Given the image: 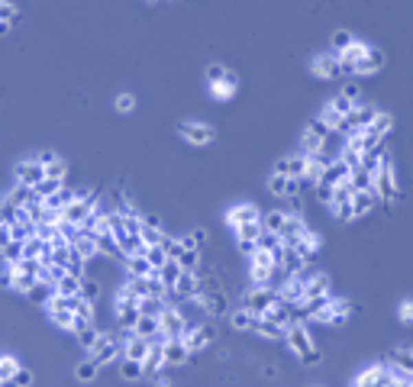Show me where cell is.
<instances>
[{"instance_id":"obj_36","label":"cell","mask_w":413,"mask_h":387,"mask_svg":"<svg viewBox=\"0 0 413 387\" xmlns=\"http://www.w3.org/2000/svg\"><path fill=\"white\" fill-rule=\"evenodd\" d=\"M45 178H55V181H68V165H65L62 158L55 155L49 165H45Z\"/></svg>"},{"instance_id":"obj_26","label":"cell","mask_w":413,"mask_h":387,"mask_svg":"<svg viewBox=\"0 0 413 387\" xmlns=\"http://www.w3.org/2000/svg\"><path fill=\"white\" fill-rule=\"evenodd\" d=\"M271 278H275V268H271V265L252 262V268H249V281L252 284H268V287H271Z\"/></svg>"},{"instance_id":"obj_20","label":"cell","mask_w":413,"mask_h":387,"mask_svg":"<svg viewBox=\"0 0 413 387\" xmlns=\"http://www.w3.org/2000/svg\"><path fill=\"white\" fill-rule=\"evenodd\" d=\"M236 87H239V81H236L233 71H226L216 84H210V91H213V97H216V100H230V97L236 94Z\"/></svg>"},{"instance_id":"obj_25","label":"cell","mask_w":413,"mask_h":387,"mask_svg":"<svg viewBox=\"0 0 413 387\" xmlns=\"http://www.w3.org/2000/svg\"><path fill=\"white\" fill-rule=\"evenodd\" d=\"M71 249L78 252V255H81V258H87V262H91V258H97V255H100V249H97V236H81V239L74 242Z\"/></svg>"},{"instance_id":"obj_16","label":"cell","mask_w":413,"mask_h":387,"mask_svg":"<svg viewBox=\"0 0 413 387\" xmlns=\"http://www.w3.org/2000/svg\"><path fill=\"white\" fill-rule=\"evenodd\" d=\"M203 310L210 316H230V300H226V294L216 287V291L207 294V300H203Z\"/></svg>"},{"instance_id":"obj_3","label":"cell","mask_w":413,"mask_h":387,"mask_svg":"<svg viewBox=\"0 0 413 387\" xmlns=\"http://www.w3.org/2000/svg\"><path fill=\"white\" fill-rule=\"evenodd\" d=\"M275 300H278V291H271L268 284H252V291H245L243 297V307H249L252 313H265Z\"/></svg>"},{"instance_id":"obj_52","label":"cell","mask_w":413,"mask_h":387,"mask_svg":"<svg viewBox=\"0 0 413 387\" xmlns=\"http://www.w3.org/2000/svg\"><path fill=\"white\" fill-rule=\"evenodd\" d=\"M226 74V68L223 65H207V84H216Z\"/></svg>"},{"instance_id":"obj_45","label":"cell","mask_w":413,"mask_h":387,"mask_svg":"<svg viewBox=\"0 0 413 387\" xmlns=\"http://www.w3.org/2000/svg\"><path fill=\"white\" fill-rule=\"evenodd\" d=\"M36 236L43 242H52L55 236H58V226H55V223H36Z\"/></svg>"},{"instance_id":"obj_1","label":"cell","mask_w":413,"mask_h":387,"mask_svg":"<svg viewBox=\"0 0 413 387\" xmlns=\"http://www.w3.org/2000/svg\"><path fill=\"white\" fill-rule=\"evenodd\" d=\"M284 339H287V346L297 352V358H300V362H317V358H320V352L313 349V342H310V335H307V329H304V323H291V326H287Z\"/></svg>"},{"instance_id":"obj_28","label":"cell","mask_w":413,"mask_h":387,"mask_svg":"<svg viewBox=\"0 0 413 387\" xmlns=\"http://www.w3.org/2000/svg\"><path fill=\"white\" fill-rule=\"evenodd\" d=\"M55 291L65 294V297H71V294H81V278H74V274L65 272L58 281H55Z\"/></svg>"},{"instance_id":"obj_19","label":"cell","mask_w":413,"mask_h":387,"mask_svg":"<svg viewBox=\"0 0 413 387\" xmlns=\"http://www.w3.org/2000/svg\"><path fill=\"white\" fill-rule=\"evenodd\" d=\"M255 316L249 307H239V310H230V326H233L236 333H252V323H255Z\"/></svg>"},{"instance_id":"obj_43","label":"cell","mask_w":413,"mask_h":387,"mask_svg":"<svg viewBox=\"0 0 413 387\" xmlns=\"http://www.w3.org/2000/svg\"><path fill=\"white\" fill-rule=\"evenodd\" d=\"M0 20H3V23H10V26H13L16 20H20V10L13 7L10 0H0Z\"/></svg>"},{"instance_id":"obj_54","label":"cell","mask_w":413,"mask_h":387,"mask_svg":"<svg viewBox=\"0 0 413 387\" xmlns=\"http://www.w3.org/2000/svg\"><path fill=\"white\" fill-rule=\"evenodd\" d=\"M142 226H152V230H161V217H159V213H142Z\"/></svg>"},{"instance_id":"obj_11","label":"cell","mask_w":413,"mask_h":387,"mask_svg":"<svg viewBox=\"0 0 413 387\" xmlns=\"http://www.w3.org/2000/svg\"><path fill=\"white\" fill-rule=\"evenodd\" d=\"M258 220H262V213H258L252 203H239V207H233L226 213V226H230V230L243 226V223H258Z\"/></svg>"},{"instance_id":"obj_23","label":"cell","mask_w":413,"mask_h":387,"mask_svg":"<svg viewBox=\"0 0 413 387\" xmlns=\"http://www.w3.org/2000/svg\"><path fill=\"white\" fill-rule=\"evenodd\" d=\"M26 297H30L32 304H39V307H45L49 304V300H52L55 297V284H45V281H36L30 287V294H26Z\"/></svg>"},{"instance_id":"obj_12","label":"cell","mask_w":413,"mask_h":387,"mask_svg":"<svg viewBox=\"0 0 413 387\" xmlns=\"http://www.w3.org/2000/svg\"><path fill=\"white\" fill-rule=\"evenodd\" d=\"M313 71L320 74V78H339L342 74V62L336 52H326V55H317L313 58Z\"/></svg>"},{"instance_id":"obj_24","label":"cell","mask_w":413,"mask_h":387,"mask_svg":"<svg viewBox=\"0 0 413 387\" xmlns=\"http://www.w3.org/2000/svg\"><path fill=\"white\" fill-rule=\"evenodd\" d=\"M120 375H123V381H139V377H146V365L136 362V358H123L120 362Z\"/></svg>"},{"instance_id":"obj_14","label":"cell","mask_w":413,"mask_h":387,"mask_svg":"<svg viewBox=\"0 0 413 387\" xmlns=\"http://www.w3.org/2000/svg\"><path fill=\"white\" fill-rule=\"evenodd\" d=\"M142 365H146V375H159L161 368H165V346L161 342H148V352L142 358Z\"/></svg>"},{"instance_id":"obj_40","label":"cell","mask_w":413,"mask_h":387,"mask_svg":"<svg viewBox=\"0 0 413 387\" xmlns=\"http://www.w3.org/2000/svg\"><path fill=\"white\" fill-rule=\"evenodd\" d=\"M97 371H100V365H97L94 358H87V362H81V365H78V381H94Z\"/></svg>"},{"instance_id":"obj_7","label":"cell","mask_w":413,"mask_h":387,"mask_svg":"<svg viewBox=\"0 0 413 387\" xmlns=\"http://www.w3.org/2000/svg\"><path fill=\"white\" fill-rule=\"evenodd\" d=\"M300 184H304V178H287V175H278V171L268 178V190L275 197H297Z\"/></svg>"},{"instance_id":"obj_42","label":"cell","mask_w":413,"mask_h":387,"mask_svg":"<svg viewBox=\"0 0 413 387\" xmlns=\"http://www.w3.org/2000/svg\"><path fill=\"white\" fill-rule=\"evenodd\" d=\"M281 223H284V213H281V210H271V213H265V217H262V226H265V230H271V232L281 230Z\"/></svg>"},{"instance_id":"obj_30","label":"cell","mask_w":413,"mask_h":387,"mask_svg":"<svg viewBox=\"0 0 413 387\" xmlns=\"http://www.w3.org/2000/svg\"><path fill=\"white\" fill-rule=\"evenodd\" d=\"M178 265L181 272H197L201 268V249H184L178 255Z\"/></svg>"},{"instance_id":"obj_27","label":"cell","mask_w":413,"mask_h":387,"mask_svg":"<svg viewBox=\"0 0 413 387\" xmlns=\"http://www.w3.org/2000/svg\"><path fill=\"white\" fill-rule=\"evenodd\" d=\"M45 249H49V242H43L39 236H30V239L23 242V258H36V262H39Z\"/></svg>"},{"instance_id":"obj_37","label":"cell","mask_w":413,"mask_h":387,"mask_svg":"<svg viewBox=\"0 0 413 387\" xmlns=\"http://www.w3.org/2000/svg\"><path fill=\"white\" fill-rule=\"evenodd\" d=\"M181 242H184V249H203L210 242V236H207V230H191Z\"/></svg>"},{"instance_id":"obj_48","label":"cell","mask_w":413,"mask_h":387,"mask_svg":"<svg viewBox=\"0 0 413 387\" xmlns=\"http://www.w3.org/2000/svg\"><path fill=\"white\" fill-rule=\"evenodd\" d=\"M117 110H120V113H133V110H136V97H133V94H120L117 97Z\"/></svg>"},{"instance_id":"obj_38","label":"cell","mask_w":413,"mask_h":387,"mask_svg":"<svg viewBox=\"0 0 413 387\" xmlns=\"http://www.w3.org/2000/svg\"><path fill=\"white\" fill-rule=\"evenodd\" d=\"M85 268H87V258H81V255L71 249V258H68V265H65V272L74 274V278H85Z\"/></svg>"},{"instance_id":"obj_44","label":"cell","mask_w":413,"mask_h":387,"mask_svg":"<svg viewBox=\"0 0 413 387\" xmlns=\"http://www.w3.org/2000/svg\"><path fill=\"white\" fill-rule=\"evenodd\" d=\"M161 245H165V252H168V258H178L181 252H184V242L171 239V236H165V232H161Z\"/></svg>"},{"instance_id":"obj_55","label":"cell","mask_w":413,"mask_h":387,"mask_svg":"<svg viewBox=\"0 0 413 387\" xmlns=\"http://www.w3.org/2000/svg\"><path fill=\"white\" fill-rule=\"evenodd\" d=\"M0 287H13V265H3V272H0Z\"/></svg>"},{"instance_id":"obj_9","label":"cell","mask_w":413,"mask_h":387,"mask_svg":"<svg viewBox=\"0 0 413 387\" xmlns=\"http://www.w3.org/2000/svg\"><path fill=\"white\" fill-rule=\"evenodd\" d=\"M191 358V349L184 342V335H171L165 342V365H184Z\"/></svg>"},{"instance_id":"obj_56","label":"cell","mask_w":413,"mask_h":387,"mask_svg":"<svg viewBox=\"0 0 413 387\" xmlns=\"http://www.w3.org/2000/svg\"><path fill=\"white\" fill-rule=\"evenodd\" d=\"M401 313H403V320H410V316H413V304H403Z\"/></svg>"},{"instance_id":"obj_39","label":"cell","mask_w":413,"mask_h":387,"mask_svg":"<svg viewBox=\"0 0 413 387\" xmlns=\"http://www.w3.org/2000/svg\"><path fill=\"white\" fill-rule=\"evenodd\" d=\"M62 184H65V181H55V178H43V181H39V184H36V188H32V190H36V194H39V197H52V194H55V190H58V188H62Z\"/></svg>"},{"instance_id":"obj_53","label":"cell","mask_w":413,"mask_h":387,"mask_svg":"<svg viewBox=\"0 0 413 387\" xmlns=\"http://www.w3.org/2000/svg\"><path fill=\"white\" fill-rule=\"evenodd\" d=\"M349 42H352V32H346V30H339L336 36H333V45H336V52H339V49H346Z\"/></svg>"},{"instance_id":"obj_6","label":"cell","mask_w":413,"mask_h":387,"mask_svg":"<svg viewBox=\"0 0 413 387\" xmlns=\"http://www.w3.org/2000/svg\"><path fill=\"white\" fill-rule=\"evenodd\" d=\"M307 162H310V155H304V152H297V155H284V158H278L275 171H278V175H287V178H304Z\"/></svg>"},{"instance_id":"obj_21","label":"cell","mask_w":413,"mask_h":387,"mask_svg":"<svg viewBox=\"0 0 413 387\" xmlns=\"http://www.w3.org/2000/svg\"><path fill=\"white\" fill-rule=\"evenodd\" d=\"M165 297H159V294H146V297H139V313L146 316H161L165 313Z\"/></svg>"},{"instance_id":"obj_31","label":"cell","mask_w":413,"mask_h":387,"mask_svg":"<svg viewBox=\"0 0 413 387\" xmlns=\"http://www.w3.org/2000/svg\"><path fill=\"white\" fill-rule=\"evenodd\" d=\"M20 371V362L13 355H0V384H10L13 375Z\"/></svg>"},{"instance_id":"obj_15","label":"cell","mask_w":413,"mask_h":387,"mask_svg":"<svg viewBox=\"0 0 413 387\" xmlns=\"http://www.w3.org/2000/svg\"><path fill=\"white\" fill-rule=\"evenodd\" d=\"M284 329H287V326L275 323V320H268V316H262V313L255 316V323H252V333L255 335H265V339H281Z\"/></svg>"},{"instance_id":"obj_4","label":"cell","mask_w":413,"mask_h":387,"mask_svg":"<svg viewBox=\"0 0 413 387\" xmlns=\"http://www.w3.org/2000/svg\"><path fill=\"white\" fill-rule=\"evenodd\" d=\"M13 175H16V184L36 188V184H39V181L45 178V168L39 165V158H32V162H16V168H13Z\"/></svg>"},{"instance_id":"obj_34","label":"cell","mask_w":413,"mask_h":387,"mask_svg":"<svg viewBox=\"0 0 413 387\" xmlns=\"http://www.w3.org/2000/svg\"><path fill=\"white\" fill-rule=\"evenodd\" d=\"M159 278H161L165 284H168V287H171L175 281H178V278H181V265H178V258H168V262L161 265V268H159Z\"/></svg>"},{"instance_id":"obj_33","label":"cell","mask_w":413,"mask_h":387,"mask_svg":"<svg viewBox=\"0 0 413 387\" xmlns=\"http://www.w3.org/2000/svg\"><path fill=\"white\" fill-rule=\"evenodd\" d=\"M159 329H161L159 316H146V313L139 316V323H136V333H139V335H146V339H152V335L159 333Z\"/></svg>"},{"instance_id":"obj_8","label":"cell","mask_w":413,"mask_h":387,"mask_svg":"<svg viewBox=\"0 0 413 387\" xmlns=\"http://www.w3.org/2000/svg\"><path fill=\"white\" fill-rule=\"evenodd\" d=\"M213 339H216V329H213V326H207V323H197V326H191V329L184 333V342H188V349H191V352H197V349H203V346H210Z\"/></svg>"},{"instance_id":"obj_5","label":"cell","mask_w":413,"mask_h":387,"mask_svg":"<svg viewBox=\"0 0 413 387\" xmlns=\"http://www.w3.org/2000/svg\"><path fill=\"white\" fill-rule=\"evenodd\" d=\"M178 133L188 139L191 146H207V142H213V136H216V133H213L207 123H194V120H188V123H178Z\"/></svg>"},{"instance_id":"obj_47","label":"cell","mask_w":413,"mask_h":387,"mask_svg":"<svg viewBox=\"0 0 413 387\" xmlns=\"http://www.w3.org/2000/svg\"><path fill=\"white\" fill-rule=\"evenodd\" d=\"M139 239L146 242V245H155V242H161V230H152V226H142V230H139Z\"/></svg>"},{"instance_id":"obj_46","label":"cell","mask_w":413,"mask_h":387,"mask_svg":"<svg viewBox=\"0 0 413 387\" xmlns=\"http://www.w3.org/2000/svg\"><path fill=\"white\" fill-rule=\"evenodd\" d=\"M81 297H85V300H97V297H100V287H97L94 281L81 278Z\"/></svg>"},{"instance_id":"obj_22","label":"cell","mask_w":413,"mask_h":387,"mask_svg":"<svg viewBox=\"0 0 413 387\" xmlns=\"http://www.w3.org/2000/svg\"><path fill=\"white\" fill-rule=\"evenodd\" d=\"M126 272H129V278H148V274L155 272L152 265H148V258L146 255H126Z\"/></svg>"},{"instance_id":"obj_49","label":"cell","mask_w":413,"mask_h":387,"mask_svg":"<svg viewBox=\"0 0 413 387\" xmlns=\"http://www.w3.org/2000/svg\"><path fill=\"white\" fill-rule=\"evenodd\" d=\"M32 381H36V377H32V371H26V368H20V371L13 375V381H10V384H16V387H30Z\"/></svg>"},{"instance_id":"obj_2","label":"cell","mask_w":413,"mask_h":387,"mask_svg":"<svg viewBox=\"0 0 413 387\" xmlns=\"http://www.w3.org/2000/svg\"><path fill=\"white\" fill-rule=\"evenodd\" d=\"M120 355H123V342H120V335L100 333V335H97V342L91 346V358H94L100 368L110 365V362H117Z\"/></svg>"},{"instance_id":"obj_41","label":"cell","mask_w":413,"mask_h":387,"mask_svg":"<svg viewBox=\"0 0 413 387\" xmlns=\"http://www.w3.org/2000/svg\"><path fill=\"white\" fill-rule=\"evenodd\" d=\"M97 335H100V329H97V326L91 323V326H85V329L78 333V342H81V346H85L87 352H91V346H94V342H97Z\"/></svg>"},{"instance_id":"obj_29","label":"cell","mask_w":413,"mask_h":387,"mask_svg":"<svg viewBox=\"0 0 413 387\" xmlns=\"http://www.w3.org/2000/svg\"><path fill=\"white\" fill-rule=\"evenodd\" d=\"M142 255L148 258V265H152L155 272H159L161 265L168 262V252H165V245H161V242H155V245H146V252H142Z\"/></svg>"},{"instance_id":"obj_18","label":"cell","mask_w":413,"mask_h":387,"mask_svg":"<svg viewBox=\"0 0 413 387\" xmlns=\"http://www.w3.org/2000/svg\"><path fill=\"white\" fill-rule=\"evenodd\" d=\"M97 249H100V255H107V258L126 262V252H123V245L113 239V232H107V236H97Z\"/></svg>"},{"instance_id":"obj_13","label":"cell","mask_w":413,"mask_h":387,"mask_svg":"<svg viewBox=\"0 0 413 387\" xmlns=\"http://www.w3.org/2000/svg\"><path fill=\"white\" fill-rule=\"evenodd\" d=\"M181 294V300H194V294L201 291V274L197 272H181V278L171 284Z\"/></svg>"},{"instance_id":"obj_17","label":"cell","mask_w":413,"mask_h":387,"mask_svg":"<svg viewBox=\"0 0 413 387\" xmlns=\"http://www.w3.org/2000/svg\"><path fill=\"white\" fill-rule=\"evenodd\" d=\"M148 352V339L146 335H129V339H123V358H136V362H142Z\"/></svg>"},{"instance_id":"obj_35","label":"cell","mask_w":413,"mask_h":387,"mask_svg":"<svg viewBox=\"0 0 413 387\" xmlns=\"http://www.w3.org/2000/svg\"><path fill=\"white\" fill-rule=\"evenodd\" d=\"M45 310H49V316H52L55 326H62V329H68V326H71L74 310H68V307H45Z\"/></svg>"},{"instance_id":"obj_50","label":"cell","mask_w":413,"mask_h":387,"mask_svg":"<svg viewBox=\"0 0 413 387\" xmlns=\"http://www.w3.org/2000/svg\"><path fill=\"white\" fill-rule=\"evenodd\" d=\"M91 323H94V320H87V316L74 313V316H71V326H68V333H74V335H78V333H81V329H85V326H91Z\"/></svg>"},{"instance_id":"obj_32","label":"cell","mask_w":413,"mask_h":387,"mask_svg":"<svg viewBox=\"0 0 413 387\" xmlns=\"http://www.w3.org/2000/svg\"><path fill=\"white\" fill-rule=\"evenodd\" d=\"M0 258H3V265H20L23 262V242H7V245L0 249Z\"/></svg>"},{"instance_id":"obj_51","label":"cell","mask_w":413,"mask_h":387,"mask_svg":"<svg viewBox=\"0 0 413 387\" xmlns=\"http://www.w3.org/2000/svg\"><path fill=\"white\" fill-rule=\"evenodd\" d=\"M236 245H239V252H243V255H249V258H252L255 249H258V239H236Z\"/></svg>"},{"instance_id":"obj_10","label":"cell","mask_w":413,"mask_h":387,"mask_svg":"<svg viewBox=\"0 0 413 387\" xmlns=\"http://www.w3.org/2000/svg\"><path fill=\"white\" fill-rule=\"evenodd\" d=\"M159 323L168 335H184L188 333V316H181V310H175V307H165V313L159 316Z\"/></svg>"},{"instance_id":"obj_57","label":"cell","mask_w":413,"mask_h":387,"mask_svg":"<svg viewBox=\"0 0 413 387\" xmlns=\"http://www.w3.org/2000/svg\"><path fill=\"white\" fill-rule=\"evenodd\" d=\"M10 30H13L10 23H3V20H0V36H7V32H10Z\"/></svg>"}]
</instances>
